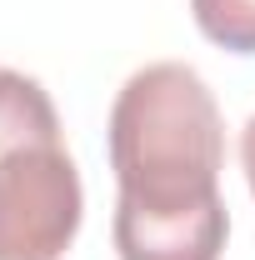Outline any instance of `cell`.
I'll return each instance as SVG.
<instances>
[{"instance_id":"obj_4","label":"cell","mask_w":255,"mask_h":260,"mask_svg":"<svg viewBox=\"0 0 255 260\" xmlns=\"http://www.w3.org/2000/svg\"><path fill=\"white\" fill-rule=\"evenodd\" d=\"M190 15L205 40L235 55H255V0H190Z\"/></svg>"},{"instance_id":"obj_1","label":"cell","mask_w":255,"mask_h":260,"mask_svg":"<svg viewBox=\"0 0 255 260\" xmlns=\"http://www.w3.org/2000/svg\"><path fill=\"white\" fill-rule=\"evenodd\" d=\"M115 255L220 260L230 215L220 200L225 125L210 85L180 60L135 70L110 105Z\"/></svg>"},{"instance_id":"obj_2","label":"cell","mask_w":255,"mask_h":260,"mask_svg":"<svg viewBox=\"0 0 255 260\" xmlns=\"http://www.w3.org/2000/svg\"><path fill=\"white\" fill-rule=\"evenodd\" d=\"M85 190L65 140L0 155V260H60L80 230Z\"/></svg>"},{"instance_id":"obj_3","label":"cell","mask_w":255,"mask_h":260,"mask_svg":"<svg viewBox=\"0 0 255 260\" xmlns=\"http://www.w3.org/2000/svg\"><path fill=\"white\" fill-rule=\"evenodd\" d=\"M30 140H60V115L45 85L0 65V155Z\"/></svg>"},{"instance_id":"obj_5","label":"cell","mask_w":255,"mask_h":260,"mask_svg":"<svg viewBox=\"0 0 255 260\" xmlns=\"http://www.w3.org/2000/svg\"><path fill=\"white\" fill-rule=\"evenodd\" d=\"M240 165H245V180H250V195H255V115L245 120V135H240Z\"/></svg>"}]
</instances>
